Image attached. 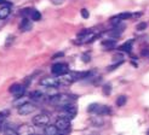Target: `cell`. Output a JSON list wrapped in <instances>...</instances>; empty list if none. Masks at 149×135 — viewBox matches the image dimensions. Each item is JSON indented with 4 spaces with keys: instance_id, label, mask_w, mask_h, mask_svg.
Masks as SVG:
<instances>
[{
    "instance_id": "11",
    "label": "cell",
    "mask_w": 149,
    "mask_h": 135,
    "mask_svg": "<svg viewBox=\"0 0 149 135\" xmlns=\"http://www.w3.org/2000/svg\"><path fill=\"white\" fill-rule=\"evenodd\" d=\"M17 133L19 135H31L34 134V129L29 124H21L17 127Z\"/></svg>"
},
{
    "instance_id": "31",
    "label": "cell",
    "mask_w": 149,
    "mask_h": 135,
    "mask_svg": "<svg viewBox=\"0 0 149 135\" xmlns=\"http://www.w3.org/2000/svg\"><path fill=\"white\" fill-rule=\"evenodd\" d=\"M57 57H63V53H62V52H61V53H57V54H55L54 57H52V59H56Z\"/></svg>"
},
{
    "instance_id": "9",
    "label": "cell",
    "mask_w": 149,
    "mask_h": 135,
    "mask_svg": "<svg viewBox=\"0 0 149 135\" xmlns=\"http://www.w3.org/2000/svg\"><path fill=\"white\" fill-rule=\"evenodd\" d=\"M51 72L56 75V76H61V75H64L65 72H68V65L64 63H57L54 64L51 68Z\"/></svg>"
},
{
    "instance_id": "4",
    "label": "cell",
    "mask_w": 149,
    "mask_h": 135,
    "mask_svg": "<svg viewBox=\"0 0 149 135\" xmlns=\"http://www.w3.org/2000/svg\"><path fill=\"white\" fill-rule=\"evenodd\" d=\"M75 115H77V107L73 103L67 104L64 106H61V115H59V117H64V118L72 121V119L75 117Z\"/></svg>"
},
{
    "instance_id": "7",
    "label": "cell",
    "mask_w": 149,
    "mask_h": 135,
    "mask_svg": "<svg viewBox=\"0 0 149 135\" xmlns=\"http://www.w3.org/2000/svg\"><path fill=\"white\" fill-rule=\"evenodd\" d=\"M35 105L32 104V103H24V104H22L21 106H18V114L21 116H27V115H31L32 112L35 111Z\"/></svg>"
},
{
    "instance_id": "15",
    "label": "cell",
    "mask_w": 149,
    "mask_h": 135,
    "mask_svg": "<svg viewBox=\"0 0 149 135\" xmlns=\"http://www.w3.org/2000/svg\"><path fill=\"white\" fill-rule=\"evenodd\" d=\"M44 133H45L46 135H56L58 133H61V130H59L56 124L55 125H51V124H47L45 125V129H44Z\"/></svg>"
},
{
    "instance_id": "3",
    "label": "cell",
    "mask_w": 149,
    "mask_h": 135,
    "mask_svg": "<svg viewBox=\"0 0 149 135\" xmlns=\"http://www.w3.org/2000/svg\"><path fill=\"white\" fill-rule=\"evenodd\" d=\"M87 111L90 112V114L101 115V116L109 115L110 112H111V110L107 106V105H101V104H91V105H88Z\"/></svg>"
},
{
    "instance_id": "24",
    "label": "cell",
    "mask_w": 149,
    "mask_h": 135,
    "mask_svg": "<svg viewBox=\"0 0 149 135\" xmlns=\"http://www.w3.org/2000/svg\"><path fill=\"white\" fill-rule=\"evenodd\" d=\"M110 91H111V87H110V85H104V86H103V93L106 94V95L110 94Z\"/></svg>"
},
{
    "instance_id": "5",
    "label": "cell",
    "mask_w": 149,
    "mask_h": 135,
    "mask_svg": "<svg viewBox=\"0 0 149 135\" xmlns=\"http://www.w3.org/2000/svg\"><path fill=\"white\" fill-rule=\"evenodd\" d=\"M40 85L46 88H58L61 86V83H59V81H58V77H50V76L41 79Z\"/></svg>"
},
{
    "instance_id": "28",
    "label": "cell",
    "mask_w": 149,
    "mask_h": 135,
    "mask_svg": "<svg viewBox=\"0 0 149 135\" xmlns=\"http://www.w3.org/2000/svg\"><path fill=\"white\" fill-rule=\"evenodd\" d=\"M12 41H13V36H9V37H7V40H6L5 46H6V47H9V46H10V43H12Z\"/></svg>"
},
{
    "instance_id": "2",
    "label": "cell",
    "mask_w": 149,
    "mask_h": 135,
    "mask_svg": "<svg viewBox=\"0 0 149 135\" xmlns=\"http://www.w3.org/2000/svg\"><path fill=\"white\" fill-rule=\"evenodd\" d=\"M98 36L97 33H95L91 29H84L83 32H80L78 34V42L79 43H88L92 42L96 37Z\"/></svg>"
},
{
    "instance_id": "25",
    "label": "cell",
    "mask_w": 149,
    "mask_h": 135,
    "mask_svg": "<svg viewBox=\"0 0 149 135\" xmlns=\"http://www.w3.org/2000/svg\"><path fill=\"white\" fill-rule=\"evenodd\" d=\"M136 28H137V30H139V32L141 30H144V29L147 28V23H146V22H143V23H139Z\"/></svg>"
},
{
    "instance_id": "29",
    "label": "cell",
    "mask_w": 149,
    "mask_h": 135,
    "mask_svg": "<svg viewBox=\"0 0 149 135\" xmlns=\"http://www.w3.org/2000/svg\"><path fill=\"white\" fill-rule=\"evenodd\" d=\"M51 3L54 5H62L64 3V0H51Z\"/></svg>"
},
{
    "instance_id": "33",
    "label": "cell",
    "mask_w": 149,
    "mask_h": 135,
    "mask_svg": "<svg viewBox=\"0 0 149 135\" xmlns=\"http://www.w3.org/2000/svg\"><path fill=\"white\" fill-rule=\"evenodd\" d=\"M148 134H149V129H148Z\"/></svg>"
},
{
    "instance_id": "30",
    "label": "cell",
    "mask_w": 149,
    "mask_h": 135,
    "mask_svg": "<svg viewBox=\"0 0 149 135\" xmlns=\"http://www.w3.org/2000/svg\"><path fill=\"white\" fill-rule=\"evenodd\" d=\"M7 114V112H3V114H0V125H1L3 124V122H4V119H5V115Z\"/></svg>"
},
{
    "instance_id": "20",
    "label": "cell",
    "mask_w": 149,
    "mask_h": 135,
    "mask_svg": "<svg viewBox=\"0 0 149 135\" xmlns=\"http://www.w3.org/2000/svg\"><path fill=\"white\" fill-rule=\"evenodd\" d=\"M31 18H32V21L38 22V21L41 19V13H40L39 11H36V10L33 9V11H32V13H31Z\"/></svg>"
},
{
    "instance_id": "14",
    "label": "cell",
    "mask_w": 149,
    "mask_h": 135,
    "mask_svg": "<svg viewBox=\"0 0 149 135\" xmlns=\"http://www.w3.org/2000/svg\"><path fill=\"white\" fill-rule=\"evenodd\" d=\"M90 123L93 125V127H102L104 124V121L101 115H95L90 118Z\"/></svg>"
},
{
    "instance_id": "18",
    "label": "cell",
    "mask_w": 149,
    "mask_h": 135,
    "mask_svg": "<svg viewBox=\"0 0 149 135\" xmlns=\"http://www.w3.org/2000/svg\"><path fill=\"white\" fill-rule=\"evenodd\" d=\"M132 45H133V40H129L126 41L125 43H123L120 47H119V51L121 52H126V53H130L131 52V48H132Z\"/></svg>"
},
{
    "instance_id": "12",
    "label": "cell",
    "mask_w": 149,
    "mask_h": 135,
    "mask_svg": "<svg viewBox=\"0 0 149 135\" xmlns=\"http://www.w3.org/2000/svg\"><path fill=\"white\" fill-rule=\"evenodd\" d=\"M115 46H116V40H114V39H106L102 41V47L106 51L113 50V48H115Z\"/></svg>"
},
{
    "instance_id": "6",
    "label": "cell",
    "mask_w": 149,
    "mask_h": 135,
    "mask_svg": "<svg viewBox=\"0 0 149 135\" xmlns=\"http://www.w3.org/2000/svg\"><path fill=\"white\" fill-rule=\"evenodd\" d=\"M50 123V116L47 114H39L33 117V124L36 127H45Z\"/></svg>"
},
{
    "instance_id": "21",
    "label": "cell",
    "mask_w": 149,
    "mask_h": 135,
    "mask_svg": "<svg viewBox=\"0 0 149 135\" xmlns=\"http://www.w3.org/2000/svg\"><path fill=\"white\" fill-rule=\"evenodd\" d=\"M126 101H127L126 95H120V96H118V99H116V105L119 107H121V106H124V105L126 104Z\"/></svg>"
},
{
    "instance_id": "17",
    "label": "cell",
    "mask_w": 149,
    "mask_h": 135,
    "mask_svg": "<svg viewBox=\"0 0 149 135\" xmlns=\"http://www.w3.org/2000/svg\"><path fill=\"white\" fill-rule=\"evenodd\" d=\"M5 134H12V135H16L17 133V127H15L13 124H4V128H3Z\"/></svg>"
},
{
    "instance_id": "32",
    "label": "cell",
    "mask_w": 149,
    "mask_h": 135,
    "mask_svg": "<svg viewBox=\"0 0 149 135\" xmlns=\"http://www.w3.org/2000/svg\"><path fill=\"white\" fill-rule=\"evenodd\" d=\"M0 5H9V3L6 0H0Z\"/></svg>"
},
{
    "instance_id": "13",
    "label": "cell",
    "mask_w": 149,
    "mask_h": 135,
    "mask_svg": "<svg viewBox=\"0 0 149 135\" xmlns=\"http://www.w3.org/2000/svg\"><path fill=\"white\" fill-rule=\"evenodd\" d=\"M19 29H21L22 32H29V30H32L31 19H28L27 17H23V19H22L21 24H19Z\"/></svg>"
},
{
    "instance_id": "10",
    "label": "cell",
    "mask_w": 149,
    "mask_h": 135,
    "mask_svg": "<svg viewBox=\"0 0 149 135\" xmlns=\"http://www.w3.org/2000/svg\"><path fill=\"white\" fill-rule=\"evenodd\" d=\"M10 92L15 95V98H19V96H22L24 94L26 87L22 86V85H12L10 87Z\"/></svg>"
},
{
    "instance_id": "26",
    "label": "cell",
    "mask_w": 149,
    "mask_h": 135,
    "mask_svg": "<svg viewBox=\"0 0 149 135\" xmlns=\"http://www.w3.org/2000/svg\"><path fill=\"white\" fill-rule=\"evenodd\" d=\"M81 16H83V18H88L90 17V13H88V11L86 9H83L81 10Z\"/></svg>"
},
{
    "instance_id": "19",
    "label": "cell",
    "mask_w": 149,
    "mask_h": 135,
    "mask_svg": "<svg viewBox=\"0 0 149 135\" xmlns=\"http://www.w3.org/2000/svg\"><path fill=\"white\" fill-rule=\"evenodd\" d=\"M11 12V9H10V6L9 5H6V6H3L1 9H0V19H5L9 17V14Z\"/></svg>"
},
{
    "instance_id": "1",
    "label": "cell",
    "mask_w": 149,
    "mask_h": 135,
    "mask_svg": "<svg viewBox=\"0 0 149 135\" xmlns=\"http://www.w3.org/2000/svg\"><path fill=\"white\" fill-rule=\"evenodd\" d=\"M77 100L75 95H70V94H55L51 98H49L50 104L55 105V106H64L67 104H72Z\"/></svg>"
},
{
    "instance_id": "8",
    "label": "cell",
    "mask_w": 149,
    "mask_h": 135,
    "mask_svg": "<svg viewBox=\"0 0 149 135\" xmlns=\"http://www.w3.org/2000/svg\"><path fill=\"white\" fill-rule=\"evenodd\" d=\"M55 124L57 128L61 130V133H65L70 129V119H67L64 117H58Z\"/></svg>"
},
{
    "instance_id": "23",
    "label": "cell",
    "mask_w": 149,
    "mask_h": 135,
    "mask_svg": "<svg viewBox=\"0 0 149 135\" xmlns=\"http://www.w3.org/2000/svg\"><path fill=\"white\" fill-rule=\"evenodd\" d=\"M123 63H124V62H118V63H115V64H113V65H110V66H108V69H107V70H108V71H111V70H115V69H116V68H118V66H120V65H121Z\"/></svg>"
},
{
    "instance_id": "16",
    "label": "cell",
    "mask_w": 149,
    "mask_h": 135,
    "mask_svg": "<svg viewBox=\"0 0 149 135\" xmlns=\"http://www.w3.org/2000/svg\"><path fill=\"white\" fill-rule=\"evenodd\" d=\"M29 98H31L32 100H34V101H42L44 99H45V94L41 93L40 91H34V92H32L31 94H29Z\"/></svg>"
},
{
    "instance_id": "27",
    "label": "cell",
    "mask_w": 149,
    "mask_h": 135,
    "mask_svg": "<svg viewBox=\"0 0 149 135\" xmlns=\"http://www.w3.org/2000/svg\"><path fill=\"white\" fill-rule=\"evenodd\" d=\"M83 62H85V63H88V62H90V54L84 53V54H83Z\"/></svg>"
},
{
    "instance_id": "22",
    "label": "cell",
    "mask_w": 149,
    "mask_h": 135,
    "mask_svg": "<svg viewBox=\"0 0 149 135\" xmlns=\"http://www.w3.org/2000/svg\"><path fill=\"white\" fill-rule=\"evenodd\" d=\"M24 103H27V100L23 98V95L22 96H19V98H16V100H15V106H21L22 104H24Z\"/></svg>"
}]
</instances>
